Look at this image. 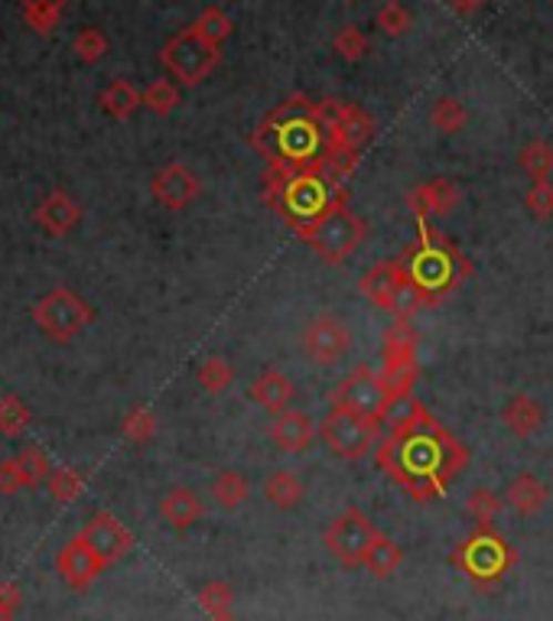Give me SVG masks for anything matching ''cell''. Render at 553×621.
I'll return each mask as SVG.
<instances>
[{
    "label": "cell",
    "instance_id": "6da1fadb",
    "mask_svg": "<svg viewBox=\"0 0 553 621\" xmlns=\"http://www.w3.org/2000/svg\"><path fill=\"white\" fill-rule=\"evenodd\" d=\"M381 472L413 501H437L469 466V449L437 417L378 442Z\"/></svg>",
    "mask_w": 553,
    "mask_h": 621
},
{
    "label": "cell",
    "instance_id": "7a4b0ae2",
    "mask_svg": "<svg viewBox=\"0 0 553 621\" xmlns=\"http://www.w3.org/2000/svg\"><path fill=\"white\" fill-rule=\"evenodd\" d=\"M355 166H358L355 153L329 150L322 163L306 166V170H290V173L267 170L260 176L264 202L284 218V225L300 232L316 218H322L329 208H336L342 198H349L346 180L352 176Z\"/></svg>",
    "mask_w": 553,
    "mask_h": 621
},
{
    "label": "cell",
    "instance_id": "3957f363",
    "mask_svg": "<svg viewBox=\"0 0 553 621\" xmlns=\"http://www.w3.org/2000/svg\"><path fill=\"white\" fill-rule=\"evenodd\" d=\"M254 153L267 163V170H306L329 156V134L316 114V101L309 95H290L280 101L252 134Z\"/></svg>",
    "mask_w": 553,
    "mask_h": 621
},
{
    "label": "cell",
    "instance_id": "277c9868",
    "mask_svg": "<svg viewBox=\"0 0 553 621\" xmlns=\"http://www.w3.org/2000/svg\"><path fill=\"white\" fill-rule=\"evenodd\" d=\"M398 261L410 284L420 289L427 306L450 299L472 277V261L462 254V247L453 238H447L433 225H417V238L403 247Z\"/></svg>",
    "mask_w": 553,
    "mask_h": 621
},
{
    "label": "cell",
    "instance_id": "5b68a950",
    "mask_svg": "<svg viewBox=\"0 0 553 621\" xmlns=\"http://www.w3.org/2000/svg\"><path fill=\"white\" fill-rule=\"evenodd\" d=\"M518 560H521V553L495 527H475L469 537H462L455 543L453 553H450V563L482 592L499 589L504 576L518 567Z\"/></svg>",
    "mask_w": 553,
    "mask_h": 621
},
{
    "label": "cell",
    "instance_id": "8992f818",
    "mask_svg": "<svg viewBox=\"0 0 553 621\" xmlns=\"http://www.w3.org/2000/svg\"><path fill=\"white\" fill-rule=\"evenodd\" d=\"M297 238L326 264H342L349 261L361 241L368 238V222L349 208V198H342L336 208H329L322 218L297 232Z\"/></svg>",
    "mask_w": 553,
    "mask_h": 621
},
{
    "label": "cell",
    "instance_id": "52a82bcc",
    "mask_svg": "<svg viewBox=\"0 0 553 621\" xmlns=\"http://www.w3.org/2000/svg\"><path fill=\"white\" fill-rule=\"evenodd\" d=\"M381 427H385L381 417H365L346 407H332L319 424V439L329 446L332 456L358 462L381 442Z\"/></svg>",
    "mask_w": 553,
    "mask_h": 621
},
{
    "label": "cell",
    "instance_id": "ba28073f",
    "mask_svg": "<svg viewBox=\"0 0 553 621\" xmlns=\"http://www.w3.org/2000/svg\"><path fill=\"white\" fill-rule=\"evenodd\" d=\"M160 62L180 85L196 89L218 69L222 49L202 40L196 27H186V30H180L176 37L166 40V47L160 49Z\"/></svg>",
    "mask_w": 553,
    "mask_h": 621
},
{
    "label": "cell",
    "instance_id": "9c48e42d",
    "mask_svg": "<svg viewBox=\"0 0 553 621\" xmlns=\"http://www.w3.org/2000/svg\"><path fill=\"white\" fill-rule=\"evenodd\" d=\"M92 319H95L92 306L69 287L50 289V293L33 306V323L50 335L52 342H69V338H75Z\"/></svg>",
    "mask_w": 553,
    "mask_h": 621
},
{
    "label": "cell",
    "instance_id": "30bf717a",
    "mask_svg": "<svg viewBox=\"0 0 553 621\" xmlns=\"http://www.w3.org/2000/svg\"><path fill=\"white\" fill-rule=\"evenodd\" d=\"M375 533H378V527L361 508H346L342 515L332 518V525L326 527L322 543L346 570H358L365 563V553H368Z\"/></svg>",
    "mask_w": 553,
    "mask_h": 621
},
{
    "label": "cell",
    "instance_id": "8fae6325",
    "mask_svg": "<svg viewBox=\"0 0 553 621\" xmlns=\"http://www.w3.org/2000/svg\"><path fill=\"white\" fill-rule=\"evenodd\" d=\"M303 352L306 358H313L316 365H336L339 358L349 355L352 348V333L342 319H336L332 313L316 316L306 329H303Z\"/></svg>",
    "mask_w": 553,
    "mask_h": 621
},
{
    "label": "cell",
    "instance_id": "7c38bea8",
    "mask_svg": "<svg viewBox=\"0 0 553 621\" xmlns=\"http://www.w3.org/2000/svg\"><path fill=\"white\" fill-rule=\"evenodd\" d=\"M385 400H388V387L381 381V375L371 368H355L352 375L332 390V407H346L365 417H381Z\"/></svg>",
    "mask_w": 553,
    "mask_h": 621
},
{
    "label": "cell",
    "instance_id": "4fadbf2b",
    "mask_svg": "<svg viewBox=\"0 0 553 621\" xmlns=\"http://www.w3.org/2000/svg\"><path fill=\"white\" fill-rule=\"evenodd\" d=\"M79 537H82V543L104 563V570H107L111 563L124 560V557L131 553V547H134V533L121 525L114 515H107V511H99L89 525L79 530Z\"/></svg>",
    "mask_w": 553,
    "mask_h": 621
},
{
    "label": "cell",
    "instance_id": "5bb4252c",
    "mask_svg": "<svg viewBox=\"0 0 553 621\" xmlns=\"http://www.w3.org/2000/svg\"><path fill=\"white\" fill-rule=\"evenodd\" d=\"M151 192L160 205L180 212V208H186V205H193V202L199 198L202 183L199 176H196L186 163H166V166L153 176Z\"/></svg>",
    "mask_w": 553,
    "mask_h": 621
},
{
    "label": "cell",
    "instance_id": "9a60e30c",
    "mask_svg": "<svg viewBox=\"0 0 553 621\" xmlns=\"http://www.w3.org/2000/svg\"><path fill=\"white\" fill-rule=\"evenodd\" d=\"M55 573L62 576V582L75 592L89 589L101 573H104V563L99 557L82 543V537L75 533L59 553H55Z\"/></svg>",
    "mask_w": 553,
    "mask_h": 621
},
{
    "label": "cell",
    "instance_id": "2e32d148",
    "mask_svg": "<svg viewBox=\"0 0 553 621\" xmlns=\"http://www.w3.org/2000/svg\"><path fill=\"white\" fill-rule=\"evenodd\" d=\"M329 134V150L336 153H361V146L368 144L375 138V118L358 108V104H346L342 118L326 131Z\"/></svg>",
    "mask_w": 553,
    "mask_h": 621
},
{
    "label": "cell",
    "instance_id": "e0dca14e",
    "mask_svg": "<svg viewBox=\"0 0 553 621\" xmlns=\"http://www.w3.org/2000/svg\"><path fill=\"white\" fill-rule=\"evenodd\" d=\"M270 439L277 442V449L280 452H287V456H303L313 442H316V427H313V420L303 414V410H284V414H277L274 417V424H270Z\"/></svg>",
    "mask_w": 553,
    "mask_h": 621
},
{
    "label": "cell",
    "instance_id": "ac0fdd59",
    "mask_svg": "<svg viewBox=\"0 0 553 621\" xmlns=\"http://www.w3.org/2000/svg\"><path fill=\"white\" fill-rule=\"evenodd\" d=\"M82 222V205L69 195V192L62 190H52L43 202H40V208H37V225L52 235V238H62V235H69L75 225Z\"/></svg>",
    "mask_w": 553,
    "mask_h": 621
},
{
    "label": "cell",
    "instance_id": "d6986e66",
    "mask_svg": "<svg viewBox=\"0 0 553 621\" xmlns=\"http://www.w3.org/2000/svg\"><path fill=\"white\" fill-rule=\"evenodd\" d=\"M433 414L427 410V404L413 394V390H395L388 394L385 400V410H381V424L391 432H407L420 424H427Z\"/></svg>",
    "mask_w": 553,
    "mask_h": 621
},
{
    "label": "cell",
    "instance_id": "ffe728a7",
    "mask_svg": "<svg viewBox=\"0 0 553 621\" xmlns=\"http://www.w3.org/2000/svg\"><path fill=\"white\" fill-rule=\"evenodd\" d=\"M401 261H381V264H375V267L361 277L358 287H361V296H365V299H371L378 309L391 313V303H395V293L401 287Z\"/></svg>",
    "mask_w": 553,
    "mask_h": 621
},
{
    "label": "cell",
    "instance_id": "44dd1931",
    "mask_svg": "<svg viewBox=\"0 0 553 621\" xmlns=\"http://www.w3.org/2000/svg\"><path fill=\"white\" fill-rule=\"evenodd\" d=\"M252 397L257 407H264L267 414H284V410H290V400L297 397V387L294 381L284 375V371H264V375H257L252 384Z\"/></svg>",
    "mask_w": 553,
    "mask_h": 621
},
{
    "label": "cell",
    "instance_id": "7402d4cb",
    "mask_svg": "<svg viewBox=\"0 0 553 621\" xmlns=\"http://www.w3.org/2000/svg\"><path fill=\"white\" fill-rule=\"evenodd\" d=\"M502 424L511 436L528 439L544 427V407L528 394H514L502 407Z\"/></svg>",
    "mask_w": 553,
    "mask_h": 621
},
{
    "label": "cell",
    "instance_id": "603a6c76",
    "mask_svg": "<svg viewBox=\"0 0 553 621\" xmlns=\"http://www.w3.org/2000/svg\"><path fill=\"white\" fill-rule=\"evenodd\" d=\"M202 511H205V508H202L199 495H196L193 488H186V485L170 488V491L163 495V501H160L163 521L170 527H176V530H186V527L196 525L202 518Z\"/></svg>",
    "mask_w": 553,
    "mask_h": 621
},
{
    "label": "cell",
    "instance_id": "cb8c5ba5",
    "mask_svg": "<svg viewBox=\"0 0 553 621\" xmlns=\"http://www.w3.org/2000/svg\"><path fill=\"white\" fill-rule=\"evenodd\" d=\"M547 498H551V488L534 476V472H521V476L508 485V491H504V501H508L518 515H524V518L537 515V511L547 505Z\"/></svg>",
    "mask_w": 553,
    "mask_h": 621
},
{
    "label": "cell",
    "instance_id": "d4e9b609",
    "mask_svg": "<svg viewBox=\"0 0 553 621\" xmlns=\"http://www.w3.org/2000/svg\"><path fill=\"white\" fill-rule=\"evenodd\" d=\"M401 563H403L401 543H395L388 533L378 530L375 540H371V547H368V553H365L361 570H368L375 579H388V576H395L398 570H401Z\"/></svg>",
    "mask_w": 553,
    "mask_h": 621
},
{
    "label": "cell",
    "instance_id": "484cf974",
    "mask_svg": "<svg viewBox=\"0 0 553 621\" xmlns=\"http://www.w3.org/2000/svg\"><path fill=\"white\" fill-rule=\"evenodd\" d=\"M101 111L114 121H127L137 114V108L144 104V92H137L127 79H114L99 95Z\"/></svg>",
    "mask_w": 553,
    "mask_h": 621
},
{
    "label": "cell",
    "instance_id": "4316f807",
    "mask_svg": "<svg viewBox=\"0 0 553 621\" xmlns=\"http://www.w3.org/2000/svg\"><path fill=\"white\" fill-rule=\"evenodd\" d=\"M303 495H306V488H303L300 476L290 469H277L264 481V498L280 511H294L303 501Z\"/></svg>",
    "mask_w": 553,
    "mask_h": 621
},
{
    "label": "cell",
    "instance_id": "83f0119b",
    "mask_svg": "<svg viewBox=\"0 0 553 621\" xmlns=\"http://www.w3.org/2000/svg\"><path fill=\"white\" fill-rule=\"evenodd\" d=\"M212 498L225 511H235V508H242L252 498V481L242 472H235V469H222L218 476L212 478Z\"/></svg>",
    "mask_w": 553,
    "mask_h": 621
},
{
    "label": "cell",
    "instance_id": "f1b7e54d",
    "mask_svg": "<svg viewBox=\"0 0 553 621\" xmlns=\"http://www.w3.org/2000/svg\"><path fill=\"white\" fill-rule=\"evenodd\" d=\"M417 348H420V333L410 326V319H395L385 329V345H381L385 358H417Z\"/></svg>",
    "mask_w": 553,
    "mask_h": 621
},
{
    "label": "cell",
    "instance_id": "f546056e",
    "mask_svg": "<svg viewBox=\"0 0 553 621\" xmlns=\"http://www.w3.org/2000/svg\"><path fill=\"white\" fill-rule=\"evenodd\" d=\"M20 7H23L27 23H30L37 33L47 37V33H52V30L59 27V20H62L69 0H20Z\"/></svg>",
    "mask_w": 553,
    "mask_h": 621
},
{
    "label": "cell",
    "instance_id": "4dcf8cb0",
    "mask_svg": "<svg viewBox=\"0 0 553 621\" xmlns=\"http://www.w3.org/2000/svg\"><path fill=\"white\" fill-rule=\"evenodd\" d=\"M504 501L492 491V488H475L469 498H465V505H462V511L475 521V527H495L499 521V515H502Z\"/></svg>",
    "mask_w": 553,
    "mask_h": 621
},
{
    "label": "cell",
    "instance_id": "1f68e13d",
    "mask_svg": "<svg viewBox=\"0 0 553 621\" xmlns=\"http://www.w3.org/2000/svg\"><path fill=\"white\" fill-rule=\"evenodd\" d=\"M518 163H521V170H524L528 176H534V183H537V180H551L553 144H547V141H531V144H524L521 146V153H518Z\"/></svg>",
    "mask_w": 553,
    "mask_h": 621
},
{
    "label": "cell",
    "instance_id": "d6a6232c",
    "mask_svg": "<svg viewBox=\"0 0 553 621\" xmlns=\"http://www.w3.org/2000/svg\"><path fill=\"white\" fill-rule=\"evenodd\" d=\"M381 381L388 387V394L395 390H413V381L420 378V362L417 358H385L381 365Z\"/></svg>",
    "mask_w": 553,
    "mask_h": 621
},
{
    "label": "cell",
    "instance_id": "836d02e7",
    "mask_svg": "<svg viewBox=\"0 0 553 621\" xmlns=\"http://www.w3.org/2000/svg\"><path fill=\"white\" fill-rule=\"evenodd\" d=\"M465 121H469V111H465V104L453 95L440 98V101L433 104V111H430V124H433L440 134H459V131L465 128Z\"/></svg>",
    "mask_w": 553,
    "mask_h": 621
},
{
    "label": "cell",
    "instance_id": "e575fe53",
    "mask_svg": "<svg viewBox=\"0 0 553 621\" xmlns=\"http://www.w3.org/2000/svg\"><path fill=\"white\" fill-rule=\"evenodd\" d=\"M196 30H199L202 40H208L212 47L222 49V43L235 33V23H232V17L222 10V7H205L199 13V20L193 23Z\"/></svg>",
    "mask_w": 553,
    "mask_h": 621
},
{
    "label": "cell",
    "instance_id": "d590c367",
    "mask_svg": "<svg viewBox=\"0 0 553 621\" xmlns=\"http://www.w3.org/2000/svg\"><path fill=\"white\" fill-rule=\"evenodd\" d=\"M196 381L208 394H225L232 387V381H235V371H232V365L222 355H208L199 365V371H196Z\"/></svg>",
    "mask_w": 553,
    "mask_h": 621
},
{
    "label": "cell",
    "instance_id": "8d00e7d4",
    "mask_svg": "<svg viewBox=\"0 0 553 621\" xmlns=\"http://www.w3.org/2000/svg\"><path fill=\"white\" fill-rule=\"evenodd\" d=\"M375 23H378V30H381L385 37H395V40H398V37H407V33H410L413 17H410V10L403 7L401 0H388V3L378 7Z\"/></svg>",
    "mask_w": 553,
    "mask_h": 621
},
{
    "label": "cell",
    "instance_id": "74e56055",
    "mask_svg": "<svg viewBox=\"0 0 553 621\" xmlns=\"http://www.w3.org/2000/svg\"><path fill=\"white\" fill-rule=\"evenodd\" d=\"M423 186H427V198H430L433 218H447V215H453L455 208H459L462 190L455 186L453 180H430V183H423Z\"/></svg>",
    "mask_w": 553,
    "mask_h": 621
},
{
    "label": "cell",
    "instance_id": "f35d334b",
    "mask_svg": "<svg viewBox=\"0 0 553 621\" xmlns=\"http://www.w3.org/2000/svg\"><path fill=\"white\" fill-rule=\"evenodd\" d=\"M144 108L153 111L156 118H166L180 108V89L170 79H153L144 89Z\"/></svg>",
    "mask_w": 553,
    "mask_h": 621
},
{
    "label": "cell",
    "instance_id": "ab89813d",
    "mask_svg": "<svg viewBox=\"0 0 553 621\" xmlns=\"http://www.w3.org/2000/svg\"><path fill=\"white\" fill-rule=\"evenodd\" d=\"M27 427H30V407L17 394L0 397V432L3 436H20Z\"/></svg>",
    "mask_w": 553,
    "mask_h": 621
},
{
    "label": "cell",
    "instance_id": "60d3db41",
    "mask_svg": "<svg viewBox=\"0 0 553 621\" xmlns=\"http://www.w3.org/2000/svg\"><path fill=\"white\" fill-rule=\"evenodd\" d=\"M332 49H336V55L346 59V62H361V59L371 52V40H368L355 23H349V27H342V30L336 33Z\"/></svg>",
    "mask_w": 553,
    "mask_h": 621
},
{
    "label": "cell",
    "instance_id": "b9f144b4",
    "mask_svg": "<svg viewBox=\"0 0 553 621\" xmlns=\"http://www.w3.org/2000/svg\"><path fill=\"white\" fill-rule=\"evenodd\" d=\"M47 488H50V495L59 501V505H69V501H75V498L85 491V478L79 476L75 469L62 466V469H52Z\"/></svg>",
    "mask_w": 553,
    "mask_h": 621
},
{
    "label": "cell",
    "instance_id": "7bdbcfd3",
    "mask_svg": "<svg viewBox=\"0 0 553 621\" xmlns=\"http://www.w3.org/2000/svg\"><path fill=\"white\" fill-rule=\"evenodd\" d=\"M121 432H124V439H131L134 446H147L153 439V432H156V417H153V410H147V407H131V414H127L124 424H121Z\"/></svg>",
    "mask_w": 553,
    "mask_h": 621
},
{
    "label": "cell",
    "instance_id": "ee69618b",
    "mask_svg": "<svg viewBox=\"0 0 553 621\" xmlns=\"http://www.w3.org/2000/svg\"><path fill=\"white\" fill-rule=\"evenodd\" d=\"M17 459H20V469H23V478H27V488H40L43 481H50V456L40 446H27Z\"/></svg>",
    "mask_w": 553,
    "mask_h": 621
},
{
    "label": "cell",
    "instance_id": "f6af8a7d",
    "mask_svg": "<svg viewBox=\"0 0 553 621\" xmlns=\"http://www.w3.org/2000/svg\"><path fill=\"white\" fill-rule=\"evenodd\" d=\"M72 49H75V55H79L85 65H95V62L104 59V52H107V37L101 33L99 27H85V30L75 33Z\"/></svg>",
    "mask_w": 553,
    "mask_h": 621
},
{
    "label": "cell",
    "instance_id": "bcb514c9",
    "mask_svg": "<svg viewBox=\"0 0 553 621\" xmlns=\"http://www.w3.org/2000/svg\"><path fill=\"white\" fill-rule=\"evenodd\" d=\"M199 605L205 615H222V612H232V605H235V592H232V586L228 582H208V586H202L199 592Z\"/></svg>",
    "mask_w": 553,
    "mask_h": 621
},
{
    "label": "cell",
    "instance_id": "7dc6e473",
    "mask_svg": "<svg viewBox=\"0 0 553 621\" xmlns=\"http://www.w3.org/2000/svg\"><path fill=\"white\" fill-rule=\"evenodd\" d=\"M427 303H423V296H420V289L410 284V277L403 274L401 287L395 293V303H391V316L395 319H413L420 309H423Z\"/></svg>",
    "mask_w": 553,
    "mask_h": 621
},
{
    "label": "cell",
    "instance_id": "c3c4849f",
    "mask_svg": "<svg viewBox=\"0 0 553 621\" xmlns=\"http://www.w3.org/2000/svg\"><path fill=\"white\" fill-rule=\"evenodd\" d=\"M528 208H531V215L534 218H541V222H547L553 215V183L551 180H537L531 192H528Z\"/></svg>",
    "mask_w": 553,
    "mask_h": 621
},
{
    "label": "cell",
    "instance_id": "681fc988",
    "mask_svg": "<svg viewBox=\"0 0 553 621\" xmlns=\"http://www.w3.org/2000/svg\"><path fill=\"white\" fill-rule=\"evenodd\" d=\"M20 488H27V478L20 469V459H3L0 462V495H17Z\"/></svg>",
    "mask_w": 553,
    "mask_h": 621
},
{
    "label": "cell",
    "instance_id": "f907efd6",
    "mask_svg": "<svg viewBox=\"0 0 553 621\" xmlns=\"http://www.w3.org/2000/svg\"><path fill=\"white\" fill-rule=\"evenodd\" d=\"M447 3H450V10L459 13V17H475L485 7V0H447Z\"/></svg>",
    "mask_w": 553,
    "mask_h": 621
},
{
    "label": "cell",
    "instance_id": "816d5d0a",
    "mask_svg": "<svg viewBox=\"0 0 553 621\" xmlns=\"http://www.w3.org/2000/svg\"><path fill=\"white\" fill-rule=\"evenodd\" d=\"M0 602L7 605V609H20V589H17V582H0Z\"/></svg>",
    "mask_w": 553,
    "mask_h": 621
},
{
    "label": "cell",
    "instance_id": "f5cc1de1",
    "mask_svg": "<svg viewBox=\"0 0 553 621\" xmlns=\"http://www.w3.org/2000/svg\"><path fill=\"white\" fill-rule=\"evenodd\" d=\"M13 615H17V612H13V609H7V605L0 602V621H13Z\"/></svg>",
    "mask_w": 553,
    "mask_h": 621
},
{
    "label": "cell",
    "instance_id": "db71d44e",
    "mask_svg": "<svg viewBox=\"0 0 553 621\" xmlns=\"http://www.w3.org/2000/svg\"><path fill=\"white\" fill-rule=\"evenodd\" d=\"M208 621H238L235 612H222V615H208Z\"/></svg>",
    "mask_w": 553,
    "mask_h": 621
}]
</instances>
